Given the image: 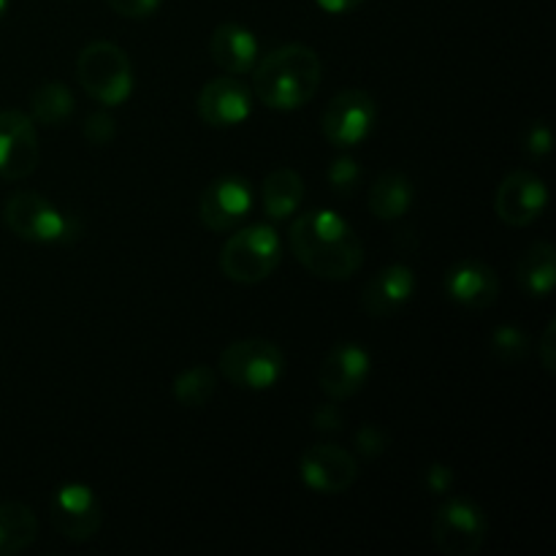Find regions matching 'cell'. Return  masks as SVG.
<instances>
[{"label": "cell", "mask_w": 556, "mask_h": 556, "mask_svg": "<svg viewBox=\"0 0 556 556\" xmlns=\"http://www.w3.org/2000/svg\"><path fill=\"white\" fill-rule=\"evenodd\" d=\"M293 255L320 280H351L364 264L362 239L331 210H309L288 231Z\"/></svg>", "instance_id": "6da1fadb"}, {"label": "cell", "mask_w": 556, "mask_h": 556, "mask_svg": "<svg viewBox=\"0 0 556 556\" xmlns=\"http://www.w3.org/2000/svg\"><path fill=\"white\" fill-rule=\"evenodd\" d=\"M324 65L304 43H286L253 65V92L264 106L293 112L313 101L320 87Z\"/></svg>", "instance_id": "7a4b0ae2"}, {"label": "cell", "mask_w": 556, "mask_h": 556, "mask_svg": "<svg viewBox=\"0 0 556 556\" xmlns=\"http://www.w3.org/2000/svg\"><path fill=\"white\" fill-rule=\"evenodd\" d=\"M76 76L87 96L101 106H119L134 92V68L117 43H87L76 58Z\"/></svg>", "instance_id": "3957f363"}, {"label": "cell", "mask_w": 556, "mask_h": 556, "mask_svg": "<svg viewBox=\"0 0 556 556\" xmlns=\"http://www.w3.org/2000/svg\"><path fill=\"white\" fill-rule=\"evenodd\" d=\"M282 258V244L275 228L255 223L231 233L220 250V269L228 280L255 286L277 269Z\"/></svg>", "instance_id": "277c9868"}, {"label": "cell", "mask_w": 556, "mask_h": 556, "mask_svg": "<svg viewBox=\"0 0 556 556\" xmlns=\"http://www.w3.org/2000/svg\"><path fill=\"white\" fill-rule=\"evenodd\" d=\"M3 223L14 237L25 239V242L49 244L79 237V226L33 190H20L5 199Z\"/></svg>", "instance_id": "5b68a950"}, {"label": "cell", "mask_w": 556, "mask_h": 556, "mask_svg": "<svg viewBox=\"0 0 556 556\" xmlns=\"http://www.w3.org/2000/svg\"><path fill=\"white\" fill-rule=\"evenodd\" d=\"M286 369L282 351L269 340L250 337L228 345L220 353V372L228 383L248 391H266L280 380Z\"/></svg>", "instance_id": "8992f818"}, {"label": "cell", "mask_w": 556, "mask_h": 556, "mask_svg": "<svg viewBox=\"0 0 556 556\" xmlns=\"http://www.w3.org/2000/svg\"><path fill=\"white\" fill-rule=\"evenodd\" d=\"M489 535V519L470 500H448L432 521V541L445 556H476Z\"/></svg>", "instance_id": "52a82bcc"}, {"label": "cell", "mask_w": 556, "mask_h": 556, "mask_svg": "<svg viewBox=\"0 0 556 556\" xmlns=\"http://www.w3.org/2000/svg\"><path fill=\"white\" fill-rule=\"evenodd\" d=\"M375 119H378V103L367 90H342L326 103L320 128L329 144L351 150L372 134Z\"/></svg>", "instance_id": "ba28073f"}, {"label": "cell", "mask_w": 556, "mask_h": 556, "mask_svg": "<svg viewBox=\"0 0 556 556\" xmlns=\"http://www.w3.org/2000/svg\"><path fill=\"white\" fill-rule=\"evenodd\" d=\"M38 166V134L30 114L20 109L0 112V177L27 179Z\"/></svg>", "instance_id": "9c48e42d"}, {"label": "cell", "mask_w": 556, "mask_h": 556, "mask_svg": "<svg viewBox=\"0 0 556 556\" xmlns=\"http://www.w3.org/2000/svg\"><path fill=\"white\" fill-rule=\"evenodd\" d=\"M49 514H52L54 530L71 543L90 541L103 521L101 503H98L96 492L85 483L60 486L54 492L52 505H49Z\"/></svg>", "instance_id": "30bf717a"}, {"label": "cell", "mask_w": 556, "mask_h": 556, "mask_svg": "<svg viewBox=\"0 0 556 556\" xmlns=\"http://www.w3.org/2000/svg\"><path fill=\"white\" fill-rule=\"evenodd\" d=\"M299 476L318 494H345L356 483L358 465L340 445H313L302 454Z\"/></svg>", "instance_id": "8fae6325"}, {"label": "cell", "mask_w": 556, "mask_h": 556, "mask_svg": "<svg viewBox=\"0 0 556 556\" xmlns=\"http://www.w3.org/2000/svg\"><path fill=\"white\" fill-rule=\"evenodd\" d=\"M548 204V190L543 179L532 172H514L500 182L494 210L505 226L525 228L543 215Z\"/></svg>", "instance_id": "7c38bea8"}, {"label": "cell", "mask_w": 556, "mask_h": 556, "mask_svg": "<svg viewBox=\"0 0 556 556\" xmlns=\"http://www.w3.org/2000/svg\"><path fill=\"white\" fill-rule=\"evenodd\" d=\"M369 369H372L369 353L364 348L353 345V342H342L320 364L318 386L329 400H351L353 394L364 389Z\"/></svg>", "instance_id": "4fadbf2b"}, {"label": "cell", "mask_w": 556, "mask_h": 556, "mask_svg": "<svg viewBox=\"0 0 556 556\" xmlns=\"http://www.w3.org/2000/svg\"><path fill=\"white\" fill-rule=\"evenodd\" d=\"M250 204H253V190H250V185L242 177H223L201 193L199 217L204 223V228H210V231H231L248 215Z\"/></svg>", "instance_id": "5bb4252c"}, {"label": "cell", "mask_w": 556, "mask_h": 556, "mask_svg": "<svg viewBox=\"0 0 556 556\" xmlns=\"http://www.w3.org/2000/svg\"><path fill=\"white\" fill-rule=\"evenodd\" d=\"M195 109H199V117L212 128H233L250 117L253 96L239 79L220 76V79H212L201 87Z\"/></svg>", "instance_id": "9a60e30c"}, {"label": "cell", "mask_w": 556, "mask_h": 556, "mask_svg": "<svg viewBox=\"0 0 556 556\" xmlns=\"http://www.w3.org/2000/svg\"><path fill=\"white\" fill-rule=\"evenodd\" d=\"M413 291H416V277H413L410 266H386L364 286L362 309L369 318H389L410 302Z\"/></svg>", "instance_id": "2e32d148"}, {"label": "cell", "mask_w": 556, "mask_h": 556, "mask_svg": "<svg viewBox=\"0 0 556 556\" xmlns=\"http://www.w3.org/2000/svg\"><path fill=\"white\" fill-rule=\"evenodd\" d=\"M445 291L456 304L470 309H486L500 296V277L481 261H459L445 275Z\"/></svg>", "instance_id": "e0dca14e"}, {"label": "cell", "mask_w": 556, "mask_h": 556, "mask_svg": "<svg viewBox=\"0 0 556 556\" xmlns=\"http://www.w3.org/2000/svg\"><path fill=\"white\" fill-rule=\"evenodd\" d=\"M210 54L215 65L228 74H248L258 63V41L248 27L237 22H223L210 36Z\"/></svg>", "instance_id": "ac0fdd59"}, {"label": "cell", "mask_w": 556, "mask_h": 556, "mask_svg": "<svg viewBox=\"0 0 556 556\" xmlns=\"http://www.w3.org/2000/svg\"><path fill=\"white\" fill-rule=\"evenodd\" d=\"M413 182L407 174L402 172H386L375 179V185L369 188V212H372L378 220H400L407 215V210L413 206Z\"/></svg>", "instance_id": "d6986e66"}, {"label": "cell", "mask_w": 556, "mask_h": 556, "mask_svg": "<svg viewBox=\"0 0 556 556\" xmlns=\"http://www.w3.org/2000/svg\"><path fill=\"white\" fill-rule=\"evenodd\" d=\"M304 179L293 168H275L261 185V201L264 212L271 220H286L302 206Z\"/></svg>", "instance_id": "ffe728a7"}, {"label": "cell", "mask_w": 556, "mask_h": 556, "mask_svg": "<svg viewBox=\"0 0 556 556\" xmlns=\"http://www.w3.org/2000/svg\"><path fill=\"white\" fill-rule=\"evenodd\" d=\"M516 280L530 296H548L556 282V250L552 242H535L516 266Z\"/></svg>", "instance_id": "44dd1931"}, {"label": "cell", "mask_w": 556, "mask_h": 556, "mask_svg": "<svg viewBox=\"0 0 556 556\" xmlns=\"http://www.w3.org/2000/svg\"><path fill=\"white\" fill-rule=\"evenodd\" d=\"M38 535V519L27 505L0 503V556L25 552Z\"/></svg>", "instance_id": "7402d4cb"}, {"label": "cell", "mask_w": 556, "mask_h": 556, "mask_svg": "<svg viewBox=\"0 0 556 556\" xmlns=\"http://www.w3.org/2000/svg\"><path fill=\"white\" fill-rule=\"evenodd\" d=\"M74 114V96L60 81H43L30 96V117L33 123H41L47 128L65 125Z\"/></svg>", "instance_id": "603a6c76"}, {"label": "cell", "mask_w": 556, "mask_h": 556, "mask_svg": "<svg viewBox=\"0 0 556 556\" xmlns=\"http://www.w3.org/2000/svg\"><path fill=\"white\" fill-rule=\"evenodd\" d=\"M215 372L210 367H193L188 372L177 375L174 380V396L182 407L190 410H199V407L210 405V400L215 396Z\"/></svg>", "instance_id": "cb8c5ba5"}, {"label": "cell", "mask_w": 556, "mask_h": 556, "mask_svg": "<svg viewBox=\"0 0 556 556\" xmlns=\"http://www.w3.org/2000/svg\"><path fill=\"white\" fill-rule=\"evenodd\" d=\"M492 351L500 362L519 364L530 353V340H527L525 331L514 329V326H500L492 334Z\"/></svg>", "instance_id": "d4e9b609"}, {"label": "cell", "mask_w": 556, "mask_h": 556, "mask_svg": "<svg viewBox=\"0 0 556 556\" xmlns=\"http://www.w3.org/2000/svg\"><path fill=\"white\" fill-rule=\"evenodd\" d=\"M358 179H362V168H358V163L353 161V157H337L334 163H331L329 168V185L334 188V193L340 195H351L353 188L358 185Z\"/></svg>", "instance_id": "484cf974"}, {"label": "cell", "mask_w": 556, "mask_h": 556, "mask_svg": "<svg viewBox=\"0 0 556 556\" xmlns=\"http://www.w3.org/2000/svg\"><path fill=\"white\" fill-rule=\"evenodd\" d=\"M117 128H114V117L106 112H96L85 119V139L92 147H106L114 139Z\"/></svg>", "instance_id": "4316f807"}, {"label": "cell", "mask_w": 556, "mask_h": 556, "mask_svg": "<svg viewBox=\"0 0 556 556\" xmlns=\"http://www.w3.org/2000/svg\"><path fill=\"white\" fill-rule=\"evenodd\" d=\"M106 3L114 14L125 16V20H147L161 9L163 0H106Z\"/></svg>", "instance_id": "83f0119b"}, {"label": "cell", "mask_w": 556, "mask_h": 556, "mask_svg": "<svg viewBox=\"0 0 556 556\" xmlns=\"http://www.w3.org/2000/svg\"><path fill=\"white\" fill-rule=\"evenodd\" d=\"M356 445H358V454L367 456V459H375V456L386 454V448H389V438H386L378 427H362L356 432Z\"/></svg>", "instance_id": "f1b7e54d"}, {"label": "cell", "mask_w": 556, "mask_h": 556, "mask_svg": "<svg viewBox=\"0 0 556 556\" xmlns=\"http://www.w3.org/2000/svg\"><path fill=\"white\" fill-rule=\"evenodd\" d=\"M525 150L532 157L548 155L552 152V128L546 123H532L525 136Z\"/></svg>", "instance_id": "f546056e"}, {"label": "cell", "mask_w": 556, "mask_h": 556, "mask_svg": "<svg viewBox=\"0 0 556 556\" xmlns=\"http://www.w3.org/2000/svg\"><path fill=\"white\" fill-rule=\"evenodd\" d=\"M538 356H541L543 369H546L548 375H554L556 372V320H552V324L546 326V331H543Z\"/></svg>", "instance_id": "4dcf8cb0"}, {"label": "cell", "mask_w": 556, "mask_h": 556, "mask_svg": "<svg viewBox=\"0 0 556 556\" xmlns=\"http://www.w3.org/2000/svg\"><path fill=\"white\" fill-rule=\"evenodd\" d=\"M427 486H429V492H432V494L451 492V486H454V472H451V467L440 465V462L429 465Z\"/></svg>", "instance_id": "1f68e13d"}, {"label": "cell", "mask_w": 556, "mask_h": 556, "mask_svg": "<svg viewBox=\"0 0 556 556\" xmlns=\"http://www.w3.org/2000/svg\"><path fill=\"white\" fill-rule=\"evenodd\" d=\"M313 421H315V429H318V432H340L345 418H342L340 407L337 405H324V407H318V413H315Z\"/></svg>", "instance_id": "d6a6232c"}, {"label": "cell", "mask_w": 556, "mask_h": 556, "mask_svg": "<svg viewBox=\"0 0 556 556\" xmlns=\"http://www.w3.org/2000/svg\"><path fill=\"white\" fill-rule=\"evenodd\" d=\"M326 14H348V11L358 9L364 0H315Z\"/></svg>", "instance_id": "836d02e7"}, {"label": "cell", "mask_w": 556, "mask_h": 556, "mask_svg": "<svg viewBox=\"0 0 556 556\" xmlns=\"http://www.w3.org/2000/svg\"><path fill=\"white\" fill-rule=\"evenodd\" d=\"M5 11H9V0H0V20L5 16Z\"/></svg>", "instance_id": "e575fe53"}]
</instances>
